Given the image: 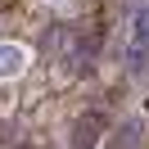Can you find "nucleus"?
Listing matches in <instances>:
<instances>
[{
    "instance_id": "obj_1",
    "label": "nucleus",
    "mask_w": 149,
    "mask_h": 149,
    "mask_svg": "<svg viewBox=\"0 0 149 149\" xmlns=\"http://www.w3.org/2000/svg\"><path fill=\"white\" fill-rule=\"evenodd\" d=\"M145 68H149V9H136L131 36H127V72L140 77Z\"/></svg>"
},
{
    "instance_id": "obj_2",
    "label": "nucleus",
    "mask_w": 149,
    "mask_h": 149,
    "mask_svg": "<svg viewBox=\"0 0 149 149\" xmlns=\"http://www.w3.org/2000/svg\"><path fill=\"white\" fill-rule=\"evenodd\" d=\"M100 131H104L100 113H81V118L72 122V149H95L100 145Z\"/></svg>"
},
{
    "instance_id": "obj_3",
    "label": "nucleus",
    "mask_w": 149,
    "mask_h": 149,
    "mask_svg": "<svg viewBox=\"0 0 149 149\" xmlns=\"http://www.w3.org/2000/svg\"><path fill=\"white\" fill-rule=\"evenodd\" d=\"M27 68V50L23 45H0V77H18Z\"/></svg>"
},
{
    "instance_id": "obj_4",
    "label": "nucleus",
    "mask_w": 149,
    "mask_h": 149,
    "mask_svg": "<svg viewBox=\"0 0 149 149\" xmlns=\"http://www.w3.org/2000/svg\"><path fill=\"white\" fill-rule=\"evenodd\" d=\"M140 145V122H127V127L118 131V140H113L109 149H136Z\"/></svg>"
}]
</instances>
